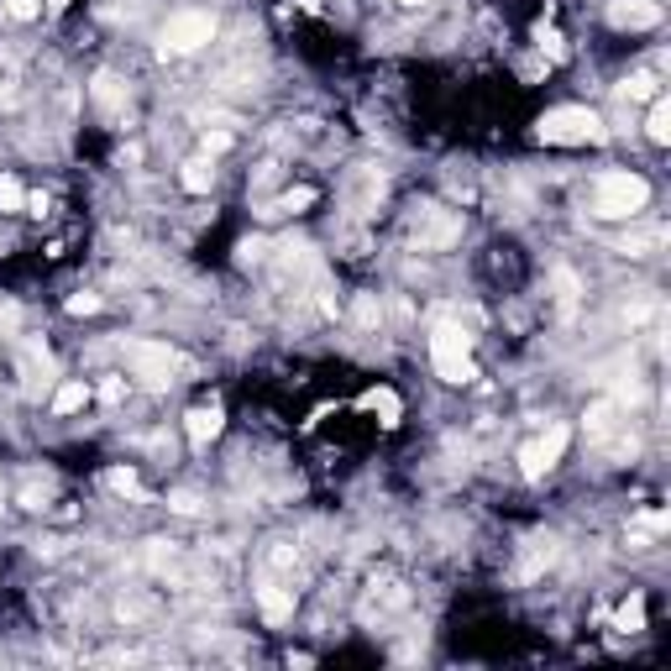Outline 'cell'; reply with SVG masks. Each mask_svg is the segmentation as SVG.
<instances>
[{
	"label": "cell",
	"mask_w": 671,
	"mask_h": 671,
	"mask_svg": "<svg viewBox=\"0 0 671 671\" xmlns=\"http://www.w3.org/2000/svg\"><path fill=\"white\" fill-rule=\"evenodd\" d=\"M650 205V183L640 174H604L593 189V215L604 220H635Z\"/></svg>",
	"instance_id": "6da1fadb"
},
{
	"label": "cell",
	"mask_w": 671,
	"mask_h": 671,
	"mask_svg": "<svg viewBox=\"0 0 671 671\" xmlns=\"http://www.w3.org/2000/svg\"><path fill=\"white\" fill-rule=\"evenodd\" d=\"M541 142L556 148H582V142H604V121L587 105H556L541 116Z\"/></svg>",
	"instance_id": "7a4b0ae2"
},
{
	"label": "cell",
	"mask_w": 671,
	"mask_h": 671,
	"mask_svg": "<svg viewBox=\"0 0 671 671\" xmlns=\"http://www.w3.org/2000/svg\"><path fill=\"white\" fill-rule=\"evenodd\" d=\"M430 362H435V372H441L446 383H472V378H478V367H472V336L461 331V326H435V336H430Z\"/></svg>",
	"instance_id": "3957f363"
},
{
	"label": "cell",
	"mask_w": 671,
	"mask_h": 671,
	"mask_svg": "<svg viewBox=\"0 0 671 671\" xmlns=\"http://www.w3.org/2000/svg\"><path fill=\"white\" fill-rule=\"evenodd\" d=\"M126 362L137 367V378H142L148 389H168L174 372H183V357L168 341H131V346H126Z\"/></svg>",
	"instance_id": "277c9868"
},
{
	"label": "cell",
	"mask_w": 671,
	"mask_h": 671,
	"mask_svg": "<svg viewBox=\"0 0 671 671\" xmlns=\"http://www.w3.org/2000/svg\"><path fill=\"white\" fill-rule=\"evenodd\" d=\"M215 16L210 11H183V16H174L168 27H163V42H157V53L168 58V53H200L205 42H215Z\"/></svg>",
	"instance_id": "5b68a950"
},
{
	"label": "cell",
	"mask_w": 671,
	"mask_h": 671,
	"mask_svg": "<svg viewBox=\"0 0 671 671\" xmlns=\"http://www.w3.org/2000/svg\"><path fill=\"white\" fill-rule=\"evenodd\" d=\"M561 452H567V425H550L546 435H535V441L519 452V472H524L530 483H541L550 467L561 461Z\"/></svg>",
	"instance_id": "8992f818"
},
{
	"label": "cell",
	"mask_w": 671,
	"mask_h": 671,
	"mask_svg": "<svg viewBox=\"0 0 671 671\" xmlns=\"http://www.w3.org/2000/svg\"><path fill=\"white\" fill-rule=\"evenodd\" d=\"M609 27H619V31L661 27V5L656 0H609Z\"/></svg>",
	"instance_id": "52a82bcc"
},
{
	"label": "cell",
	"mask_w": 671,
	"mask_h": 671,
	"mask_svg": "<svg viewBox=\"0 0 671 671\" xmlns=\"http://www.w3.org/2000/svg\"><path fill=\"white\" fill-rule=\"evenodd\" d=\"M461 237V220L452 210H430L420 226H415V242L425 246V252H435V246H452Z\"/></svg>",
	"instance_id": "ba28073f"
},
{
	"label": "cell",
	"mask_w": 671,
	"mask_h": 671,
	"mask_svg": "<svg viewBox=\"0 0 671 671\" xmlns=\"http://www.w3.org/2000/svg\"><path fill=\"white\" fill-rule=\"evenodd\" d=\"M257 609H263V619H273V624L294 619V587H283V582H263V587H257Z\"/></svg>",
	"instance_id": "9c48e42d"
},
{
	"label": "cell",
	"mask_w": 671,
	"mask_h": 671,
	"mask_svg": "<svg viewBox=\"0 0 671 671\" xmlns=\"http://www.w3.org/2000/svg\"><path fill=\"white\" fill-rule=\"evenodd\" d=\"M220 425H226V415H220L215 404H200V409H189V441H194V446H210L215 435H220Z\"/></svg>",
	"instance_id": "30bf717a"
},
{
	"label": "cell",
	"mask_w": 671,
	"mask_h": 671,
	"mask_svg": "<svg viewBox=\"0 0 671 671\" xmlns=\"http://www.w3.org/2000/svg\"><path fill=\"white\" fill-rule=\"evenodd\" d=\"M550 561H556V541H550V535H535V541H530V550H524V561H519V577H524V582L541 577Z\"/></svg>",
	"instance_id": "8fae6325"
},
{
	"label": "cell",
	"mask_w": 671,
	"mask_h": 671,
	"mask_svg": "<svg viewBox=\"0 0 671 671\" xmlns=\"http://www.w3.org/2000/svg\"><path fill=\"white\" fill-rule=\"evenodd\" d=\"M619 425H624V420H619V404H613V398H604V404L587 409V435H593V441H609Z\"/></svg>",
	"instance_id": "7c38bea8"
},
{
	"label": "cell",
	"mask_w": 671,
	"mask_h": 671,
	"mask_svg": "<svg viewBox=\"0 0 671 671\" xmlns=\"http://www.w3.org/2000/svg\"><path fill=\"white\" fill-rule=\"evenodd\" d=\"M94 105H100V111H105V116H116V111H121L126 105V85L121 79H116V74H100V79H94Z\"/></svg>",
	"instance_id": "4fadbf2b"
},
{
	"label": "cell",
	"mask_w": 671,
	"mask_h": 671,
	"mask_svg": "<svg viewBox=\"0 0 671 671\" xmlns=\"http://www.w3.org/2000/svg\"><path fill=\"white\" fill-rule=\"evenodd\" d=\"M179 183L189 189V194H210V183H215V168L205 163V157H189L183 163V174H179Z\"/></svg>",
	"instance_id": "5bb4252c"
},
{
	"label": "cell",
	"mask_w": 671,
	"mask_h": 671,
	"mask_svg": "<svg viewBox=\"0 0 671 671\" xmlns=\"http://www.w3.org/2000/svg\"><path fill=\"white\" fill-rule=\"evenodd\" d=\"M378 194H383V174L378 168H362L357 179H352V205L362 210V205H378Z\"/></svg>",
	"instance_id": "9a60e30c"
},
{
	"label": "cell",
	"mask_w": 671,
	"mask_h": 671,
	"mask_svg": "<svg viewBox=\"0 0 671 671\" xmlns=\"http://www.w3.org/2000/svg\"><path fill=\"white\" fill-rule=\"evenodd\" d=\"M309 205H315V189H289V194H278L263 215H300V210H309Z\"/></svg>",
	"instance_id": "2e32d148"
},
{
	"label": "cell",
	"mask_w": 671,
	"mask_h": 671,
	"mask_svg": "<svg viewBox=\"0 0 671 671\" xmlns=\"http://www.w3.org/2000/svg\"><path fill=\"white\" fill-rule=\"evenodd\" d=\"M645 131H650V142H671V105L656 94V105H650V121H645Z\"/></svg>",
	"instance_id": "e0dca14e"
},
{
	"label": "cell",
	"mask_w": 671,
	"mask_h": 671,
	"mask_svg": "<svg viewBox=\"0 0 671 671\" xmlns=\"http://www.w3.org/2000/svg\"><path fill=\"white\" fill-rule=\"evenodd\" d=\"M85 404H90V389H85V383H63L58 394H53V409H58V415H74V409H85Z\"/></svg>",
	"instance_id": "ac0fdd59"
},
{
	"label": "cell",
	"mask_w": 671,
	"mask_h": 671,
	"mask_svg": "<svg viewBox=\"0 0 671 671\" xmlns=\"http://www.w3.org/2000/svg\"><path fill=\"white\" fill-rule=\"evenodd\" d=\"M105 488L137 498V493H142V483H137V472H131V467H111V472H105Z\"/></svg>",
	"instance_id": "d6986e66"
},
{
	"label": "cell",
	"mask_w": 671,
	"mask_h": 671,
	"mask_svg": "<svg viewBox=\"0 0 671 671\" xmlns=\"http://www.w3.org/2000/svg\"><path fill=\"white\" fill-rule=\"evenodd\" d=\"M367 409H378L383 425H394V420H398V398L389 394V389H372V394H367Z\"/></svg>",
	"instance_id": "ffe728a7"
},
{
	"label": "cell",
	"mask_w": 671,
	"mask_h": 671,
	"mask_svg": "<svg viewBox=\"0 0 671 671\" xmlns=\"http://www.w3.org/2000/svg\"><path fill=\"white\" fill-rule=\"evenodd\" d=\"M661 85H656V74H635L630 85H624V100H656Z\"/></svg>",
	"instance_id": "44dd1931"
},
{
	"label": "cell",
	"mask_w": 671,
	"mask_h": 671,
	"mask_svg": "<svg viewBox=\"0 0 671 671\" xmlns=\"http://www.w3.org/2000/svg\"><path fill=\"white\" fill-rule=\"evenodd\" d=\"M116 613H121L126 624H131V619H153L157 604H153V598H121V604H116Z\"/></svg>",
	"instance_id": "7402d4cb"
},
{
	"label": "cell",
	"mask_w": 671,
	"mask_h": 671,
	"mask_svg": "<svg viewBox=\"0 0 671 671\" xmlns=\"http://www.w3.org/2000/svg\"><path fill=\"white\" fill-rule=\"evenodd\" d=\"M556 305H561V309L577 305V278L567 273V268H556Z\"/></svg>",
	"instance_id": "603a6c76"
},
{
	"label": "cell",
	"mask_w": 671,
	"mask_h": 671,
	"mask_svg": "<svg viewBox=\"0 0 671 671\" xmlns=\"http://www.w3.org/2000/svg\"><path fill=\"white\" fill-rule=\"evenodd\" d=\"M168 509H174V514H200V509H205V498H200V493H189V488H179V493H168Z\"/></svg>",
	"instance_id": "cb8c5ba5"
},
{
	"label": "cell",
	"mask_w": 671,
	"mask_h": 671,
	"mask_svg": "<svg viewBox=\"0 0 671 671\" xmlns=\"http://www.w3.org/2000/svg\"><path fill=\"white\" fill-rule=\"evenodd\" d=\"M27 205V189L16 179H0V210H22Z\"/></svg>",
	"instance_id": "d4e9b609"
},
{
	"label": "cell",
	"mask_w": 671,
	"mask_h": 671,
	"mask_svg": "<svg viewBox=\"0 0 671 671\" xmlns=\"http://www.w3.org/2000/svg\"><path fill=\"white\" fill-rule=\"evenodd\" d=\"M619 630H630V635L645 630V604H640V598H630V604L619 609Z\"/></svg>",
	"instance_id": "484cf974"
},
{
	"label": "cell",
	"mask_w": 671,
	"mask_h": 671,
	"mask_svg": "<svg viewBox=\"0 0 671 671\" xmlns=\"http://www.w3.org/2000/svg\"><path fill=\"white\" fill-rule=\"evenodd\" d=\"M5 16H16V22H37V16H42V0H5Z\"/></svg>",
	"instance_id": "4316f807"
},
{
	"label": "cell",
	"mask_w": 671,
	"mask_h": 671,
	"mask_svg": "<svg viewBox=\"0 0 671 671\" xmlns=\"http://www.w3.org/2000/svg\"><path fill=\"white\" fill-rule=\"evenodd\" d=\"M656 242H661L656 231H650V237H624V242H619V252H630V257H645V246H656Z\"/></svg>",
	"instance_id": "83f0119b"
},
{
	"label": "cell",
	"mask_w": 671,
	"mask_h": 671,
	"mask_svg": "<svg viewBox=\"0 0 671 671\" xmlns=\"http://www.w3.org/2000/svg\"><path fill=\"white\" fill-rule=\"evenodd\" d=\"M94 309H100L94 294H74V300H68V315H94Z\"/></svg>",
	"instance_id": "f1b7e54d"
},
{
	"label": "cell",
	"mask_w": 671,
	"mask_h": 671,
	"mask_svg": "<svg viewBox=\"0 0 671 671\" xmlns=\"http://www.w3.org/2000/svg\"><path fill=\"white\" fill-rule=\"evenodd\" d=\"M22 504H27V509H48V488H37V483L22 488Z\"/></svg>",
	"instance_id": "f546056e"
},
{
	"label": "cell",
	"mask_w": 671,
	"mask_h": 671,
	"mask_svg": "<svg viewBox=\"0 0 671 671\" xmlns=\"http://www.w3.org/2000/svg\"><path fill=\"white\" fill-rule=\"evenodd\" d=\"M357 320H362V326H372V320H378V300H372V294H362V300H357Z\"/></svg>",
	"instance_id": "4dcf8cb0"
},
{
	"label": "cell",
	"mask_w": 671,
	"mask_h": 671,
	"mask_svg": "<svg viewBox=\"0 0 671 671\" xmlns=\"http://www.w3.org/2000/svg\"><path fill=\"white\" fill-rule=\"evenodd\" d=\"M231 148V131H205V153H226Z\"/></svg>",
	"instance_id": "1f68e13d"
},
{
	"label": "cell",
	"mask_w": 671,
	"mask_h": 671,
	"mask_svg": "<svg viewBox=\"0 0 671 671\" xmlns=\"http://www.w3.org/2000/svg\"><path fill=\"white\" fill-rule=\"evenodd\" d=\"M237 252H242V257H237V263H242V268H252V263H257V257H263V242H242V246H237Z\"/></svg>",
	"instance_id": "d6a6232c"
},
{
	"label": "cell",
	"mask_w": 671,
	"mask_h": 671,
	"mask_svg": "<svg viewBox=\"0 0 671 671\" xmlns=\"http://www.w3.org/2000/svg\"><path fill=\"white\" fill-rule=\"evenodd\" d=\"M121 394H126L121 383H105V389H100V398H105V404H121Z\"/></svg>",
	"instance_id": "836d02e7"
},
{
	"label": "cell",
	"mask_w": 671,
	"mask_h": 671,
	"mask_svg": "<svg viewBox=\"0 0 671 671\" xmlns=\"http://www.w3.org/2000/svg\"><path fill=\"white\" fill-rule=\"evenodd\" d=\"M48 11H68V0H48Z\"/></svg>",
	"instance_id": "e575fe53"
},
{
	"label": "cell",
	"mask_w": 671,
	"mask_h": 671,
	"mask_svg": "<svg viewBox=\"0 0 671 671\" xmlns=\"http://www.w3.org/2000/svg\"><path fill=\"white\" fill-rule=\"evenodd\" d=\"M398 5H430V0H398Z\"/></svg>",
	"instance_id": "d590c367"
}]
</instances>
